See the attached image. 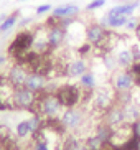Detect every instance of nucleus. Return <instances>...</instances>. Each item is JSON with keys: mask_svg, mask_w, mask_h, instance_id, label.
Instances as JSON below:
<instances>
[{"mask_svg": "<svg viewBox=\"0 0 140 150\" xmlns=\"http://www.w3.org/2000/svg\"><path fill=\"white\" fill-rule=\"evenodd\" d=\"M92 93L94 91H86L83 89L79 84H59L54 89L58 101L64 109H71V107H78V106H84L88 99H92Z\"/></svg>", "mask_w": 140, "mask_h": 150, "instance_id": "obj_1", "label": "nucleus"}, {"mask_svg": "<svg viewBox=\"0 0 140 150\" xmlns=\"http://www.w3.org/2000/svg\"><path fill=\"white\" fill-rule=\"evenodd\" d=\"M33 43H35V31L31 30H22L20 33L15 35L12 43L7 48V56L12 58V61H18L26 51L33 50Z\"/></svg>", "mask_w": 140, "mask_h": 150, "instance_id": "obj_2", "label": "nucleus"}, {"mask_svg": "<svg viewBox=\"0 0 140 150\" xmlns=\"http://www.w3.org/2000/svg\"><path fill=\"white\" fill-rule=\"evenodd\" d=\"M59 120H61V125L64 127L66 132L76 134V132H81L86 127L88 114H86L83 106L71 107V109H64V112H61Z\"/></svg>", "mask_w": 140, "mask_h": 150, "instance_id": "obj_3", "label": "nucleus"}, {"mask_svg": "<svg viewBox=\"0 0 140 150\" xmlns=\"http://www.w3.org/2000/svg\"><path fill=\"white\" fill-rule=\"evenodd\" d=\"M61 109H63V106L59 104L54 93L43 91V93L38 94L35 114H40L45 119H53V117H59L61 115Z\"/></svg>", "mask_w": 140, "mask_h": 150, "instance_id": "obj_4", "label": "nucleus"}, {"mask_svg": "<svg viewBox=\"0 0 140 150\" xmlns=\"http://www.w3.org/2000/svg\"><path fill=\"white\" fill-rule=\"evenodd\" d=\"M36 99H38V94L33 93L26 86H22V88L13 89L10 104H12V109H15V110H28L31 114H35Z\"/></svg>", "mask_w": 140, "mask_h": 150, "instance_id": "obj_5", "label": "nucleus"}, {"mask_svg": "<svg viewBox=\"0 0 140 150\" xmlns=\"http://www.w3.org/2000/svg\"><path fill=\"white\" fill-rule=\"evenodd\" d=\"M115 104V91L112 86H104V88H97L92 93V109L97 110L99 114H104L105 110H109L110 107Z\"/></svg>", "mask_w": 140, "mask_h": 150, "instance_id": "obj_6", "label": "nucleus"}, {"mask_svg": "<svg viewBox=\"0 0 140 150\" xmlns=\"http://www.w3.org/2000/svg\"><path fill=\"white\" fill-rule=\"evenodd\" d=\"M110 86L115 93H124V91H134L135 81L129 69H120L112 74L110 78Z\"/></svg>", "mask_w": 140, "mask_h": 150, "instance_id": "obj_7", "label": "nucleus"}, {"mask_svg": "<svg viewBox=\"0 0 140 150\" xmlns=\"http://www.w3.org/2000/svg\"><path fill=\"white\" fill-rule=\"evenodd\" d=\"M31 71L28 69L26 66H23V64H18V63H13L12 66L8 68V71H7V81L10 83V86H12L13 89L15 88H22V86H25L26 79H28V74H30Z\"/></svg>", "mask_w": 140, "mask_h": 150, "instance_id": "obj_8", "label": "nucleus"}, {"mask_svg": "<svg viewBox=\"0 0 140 150\" xmlns=\"http://www.w3.org/2000/svg\"><path fill=\"white\" fill-rule=\"evenodd\" d=\"M102 120H104L107 125H110L112 129H119L125 125L127 120H125V112H124V106H119L114 104L109 110H105L102 114Z\"/></svg>", "mask_w": 140, "mask_h": 150, "instance_id": "obj_9", "label": "nucleus"}, {"mask_svg": "<svg viewBox=\"0 0 140 150\" xmlns=\"http://www.w3.org/2000/svg\"><path fill=\"white\" fill-rule=\"evenodd\" d=\"M66 40H68V28L61 27V25L46 28V41H48L51 51H56L58 48H61Z\"/></svg>", "mask_w": 140, "mask_h": 150, "instance_id": "obj_10", "label": "nucleus"}, {"mask_svg": "<svg viewBox=\"0 0 140 150\" xmlns=\"http://www.w3.org/2000/svg\"><path fill=\"white\" fill-rule=\"evenodd\" d=\"M25 86L28 89H31L33 93L40 94V93H43V91H46V88H48V78L40 74V73H30Z\"/></svg>", "mask_w": 140, "mask_h": 150, "instance_id": "obj_11", "label": "nucleus"}, {"mask_svg": "<svg viewBox=\"0 0 140 150\" xmlns=\"http://www.w3.org/2000/svg\"><path fill=\"white\" fill-rule=\"evenodd\" d=\"M89 71V63L86 58H76L68 63V78H81Z\"/></svg>", "mask_w": 140, "mask_h": 150, "instance_id": "obj_12", "label": "nucleus"}, {"mask_svg": "<svg viewBox=\"0 0 140 150\" xmlns=\"http://www.w3.org/2000/svg\"><path fill=\"white\" fill-rule=\"evenodd\" d=\"M139 5H140L139 0L115 5V7H112V8L107 12V15H110V17H132V13L137 10V7H139Z\"/></svg>", "mask_w": 140, "mask_h": 150, "instance_id": "obj_13", "label": "nucleus"}, {"mask_svg": "<svg viewBox=\"0 0 140 150\" xmlns=\"http://www.w3.org/2000/svg\"><path fill=\"white\" fill-rule=\"evenodd\" d=\"M94 134L102 140V144H109V142H114L115 129H112L110 125H107L104 120H101V122L96 125V129H94Z\"/></svg>", "mask_w": 140, "mask_h": 150, "instance_id": "obj_14", "label": "nucleus"}, {"mask_svg": "<svg viewBox=\"0 0 140 150\" xmlns=\"http://www.w3.org/2000/svg\"><path fill=\"white\" fill-rule=\"evenodd\" d=\"M79 13V7L76 4H66L59 5L56 8H53V17L56 18H74Z\"/></svg>", "mask_w": 140, "mask_h": 150, "instance_id": "obj_15", "label": "nucleus"}, {"mask_svg": "<svg viewBox=\"0 0 140 150\" xmlns=\"http://www.w3.org/2000/svg\"><path fill=\"white\" fill-rule=\"evenodd\" d=\"M63 150H88L84 140L78 139L76 135L69 134V135L64 137V140H63Z\"/></svg>", "mask_w": 140, "mask_h": 150, "instance_id": "obj_16", "label": "nucleus"}, {"mask_svg": "<svg viewBox=\"0 0 140 150\" xmlns=\"http://www.w3.org/2000/svg\"><path fill=\"white\" fill-rule=\"evenodd\" d=\"M124 112H125V120L127 124H132L140 119V104H137L135 101H132L130 104L124 106Z\"/></svg>", "mask_w": 140, "mask_h": 150, "instance_id": "obj_17", "label": "nucleus"}, {"mask_svg": "<svg viewBox=\"0 0 140 150\" xmlns=\"http://www.w3.org/2000/svg\"><path fill=\"white\" fill-rule=\"evenodd\" d=\"M115 58H117V64H119L120 69H129V68L134 64V58H132L130 48L129 50H120V51L115 54Z\"/></svg>", "mask_w": 140, "mask_h": 150, "instance_id": "obj_18", "label": "nucleus"}, {"mask_svg": "<svg viewBox=\"0 0 140 150\" xmlns=\"http://www.w3.org/2000/svg\"><path fill=\"white\" fill-rule=\"evenodd\" d=\"M79 86L83 89H86V91H94L96 89V76H94V73L91 69L79 78Z\"/></svg>", "mask_w": 140, "mask_h": 150, "instance_id": "obj_19", "label": "nucleus"}, {"mask_svg": "<svg viewBox=\"0 0 140 150\" xmlns=\"http://www.w3.org/2000/svg\"><path fill=\"white\" fill-rule=\"evenodd\" d=\"M15 134H17L18 139H26V137L31 135V127H30V122H28V119H26V120H20V122L17 124Z\"/></svg>", "mask_w": 140, "mask_h": 150, "instance_id": "obj_20", "label": "nucleus"}, {"mask_svg": "<svg viewBox=\"0 0 140 150\" xmlns=\"http://www.w3.org/2000/svg\"><path fill=\"white\" fill-rule=\"evenodd\" d=\"M18 15H20V12L15 10L12 15H8V17L5 18L4 22L0 23V33H5V31H8L10 28L15 27V23H17V20H18Z\"/></svg>", "mask_w": 140, "mask_h": 150, "instance_id": "obj_21", "label": "nucleus"}, {"mask_svg": "<svg viewBox=\"0 0 140 150\" xmlns=\"http://www.w3.org/2000/svg\"><path fill=\"white\" fill-rule=\"evenodd\" d=\"M84 144H86L88 150H102V145H104V144H102V140L96 135V134H92V135L86 137V139H84Z\"/></svg>", "mask_w": 140, "mask_h": 150, "instance_id": "obj_22", "label": "nucleus"}, {"mask_svg": "<svg viewBox=\"0 0 140 150\" xmlns=\"http://www.w3.org/2000/svg\"><path fill=\"white\" fill-rule=\"evenodd\" d=\"M102 61H104V64H105V68L109 71H114L115 68H119V64H117V58L114 56L112 53H105V54H102Z\"/></svg>", "mask_w": 140, "mask_h": 150, "instance_id": "obj_23", "label": "nucleus"}, {"mask_svg": "<svg viewBox=\"0 0 140 150\" xmlns=\"http://www.w3.org/2000/svg\"><path fill=\"white\" fill-rule=\"evenodd\" d=\"M139 23H140V18H135V17H129L127 23H125V30L127 31H135L137 27H139Z\"/></svg>", "mask_w": 140, "mask_h": 150, "instance_id": "obj_24", "label": "nucleus"}, {"mask_svg": "<svg viewBox=\"0 0 140 150\" xmlns=\"http://www.w3.org/2000/svg\"><path fill=\"white\" fill-rule=\"evenodd\" d=\"M104 5H105V0H92L86 5V12H94V10L104 7Z\"/></svg>", "mask_w": 140, "mask_h": 150, "instance_id": "obj_25", "label": "nucleus"}, {"mask_svg": "<svg viewBox=\"0 0 140 150\" xmlns=\"http://www.w3.org/2000/svg\"><path fill=\"white\" fill-rule=\"evenodd\" d=\"M130 53H132V58H134V63H140V46L139 45H132Z\"/></svg>", "mask_w": 140, "mask_h": 150, "instance_id": "obj_26", "label": "nucleus"}, {"mask_svg": "<svg viewBox=\"0 0 140 150\" xmlns=\"http://www.w3.org/2000/svg\"><path fill=\"white\" fill-rule=\"evenodd\" d=\"M49 12H53V7H51V4H43V5H40V7H36V15L49 13Z\"/></svg>", "mask_w": 140, "mask_h": 150, "instance_id": "obj_27", "label": "nucleus"}, {"mask_svg": "<svg viewBox=\"0 0 140 150\" xmlns=\"http://www.w3.org/2000/svg\"><path fill=\"white\" fill-rule=\"evenodd\" d=\"M130 132H132V135H134V137L140 139V119L130 124Z\"/></svg>", "mask_w": 140, "mask_h": 150, "instance_id": "obj_28", "label": "nucleus"}, {"mask_svg": "<svg viewBox=\"0 0 140 150\" xmlns=\"http://www.w3.org/2000/svg\"><path fill=\"white\" fill-rule=\"evenodd\" d=\"M8 61V56H5V54H0V69L2 66H5V63Z\"/></svg>", "mask_w": 140, "mask_h": 150, "instance_id": "obj_29", "label": "nucleus"}, {"mask_svg": "<svg viewBox=\"0 0 140 150\" xmlns=\"http://www.w3.org/2000/svg\"><path fill=\"white\" fill-rule=\"evenodd\" d=\"M137 150H140V139H139V145H137Z\"/></svg>", "mask_w": 140, "mask_h": 150, "instance_id": "obj_30", "label": "nucleus"}, {"mask_svg": "<svg viewBox=\"0 0 140 150\" xmlns=\"http://www.w3.org/2000/svg\"><path fill=\"white\" fill-rule=\"evenodd\" d=\"M20 2H25V0H20Z\"/></svg>", "mask_w": 140, "mask_h": 150, "instance_id": "obj_31", "label": "nucleus"}]
</instances>
